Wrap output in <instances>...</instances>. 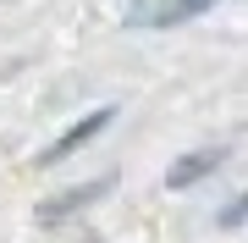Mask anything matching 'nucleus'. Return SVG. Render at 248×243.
Listing matches in <instances>:
<instances>
[{
	"label": "nucleus",
	"mask_w": 248,
	"mask_h": 243,
	"mask_svg": "<svg viewBox=\"0 0 248 243\" xmlns=\"http://www.w3.org/2000/svg\"><path fill=\"white\" fill-rule=\"evenodd\" d=\"M110 116H116L110 105H99V111H89V116H83L78 127H72L66 138H55V149L45 155V161H66V155H72V149H83V144H89L94 133H105V127H110Z\"/></svg>",
	"instance_id": "1"
},
{
	"label": "nucleus",
	"mask_w": 248,
	"mask_h": 243,
	"mask_svg": "<svg viewBox=\"0 0 248 243\" xmlns=\"http://www.w3.org/2000/svg\"><path fill=\"white\" fill-rule=\"evenodd\" d=\"M221 161H226L221 149H199V155H182V161H177V166L166 171V188H187V182H199V177H210V171L221 166Z\"/></svg>",
	"instance_id": "2"
},
{
	"label": "nucleus",
	"mask_w": 248,
	"mask_h": 243,
	"mask_svg": "<svg viewBox=\"0 0 248 243\" xmlns=\"http://www.w3.org/2000/svg\"><path fill=\"white\" fill-rule=\"evenodd\" d=\"M105 188H110V177H99V182H83V188H72V194H61V199H50V205L39 210V216H45V221H55V216H72V210H78L83 199H99Z\"/></svg>",
	"instance_id": "3"
},
{
	"label": "nucleus",
	"mask_w": 248,
	"mask_h": 243,
	"mask_svg": "<svg viewBox=\"0 0 248 243\" xmlns=\"http://www.w3.org/2000/svg\"><path fill=\"white\" fill-rule=\"evenodd\" d=\"M243 221H248V194H243L232 210H221V227H243Z\"/></svg>",
	"instance_id": "4"
}]
</instances>
